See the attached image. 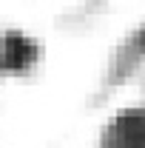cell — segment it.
<instances>
[{
    "label": "cell",
    "instance_id": "7a4b0ae2",
    "mask_svg": "<svg viewBox=\"0 0 145 148\" xmlns=\"http://www.w3.org/2000/svg\"><path fill=\"white\" fill-rule=\"evenodd\" d=\"M37 60V46L23 34H9L0 49V63L12 71H26Z\"/></svg>",
    "mask_w": 145,
    "mask_h": 148
},
{
    "label": "cell",
    "instance_id": "6da1fadb",
    "mask_svg": "<svg viewBox=\"0 0 145 148\" xmlns=\"http://www.w3.org/2000/svg\"><path fill=\"white\" fill-rule=\"evenodd\" d=\"M108 148H145V111H131L114 123Z\"/></svg>",
    "mask_w": 145,
    "mask_h": 148
}]
</instances>
